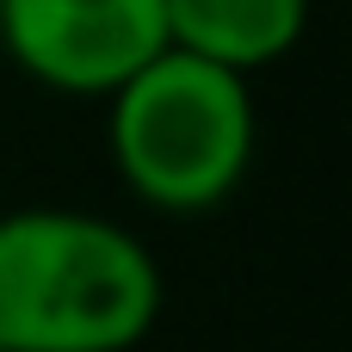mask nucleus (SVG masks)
Masks as SVG:
<instances>
[{
    "label": "nucleus",
    "mask_w": 352,
    "mask_h": 352,
    "mask_svg": "<svg viewBox=\"0 0 352 352\" xmlns=\"http://www.w3.org/2000/svg\"><path fill=\"white\" fill-rule=\"evenodd\" d=\"M309 31V0H167V50L223 74H260L285 62Z\"/></svg>",
    "instance_id": "obj_4"
},
{
    "label": "nucleus",
    "mask_w": 352,
    "mask_h": 352,
    "mask_svg": "<svg viewBox=\"0 0 352 352\" xmlns=\"http://www.w3.org/2000/svg\"><path fill=\"white\" fill-rule=\"evenodd\" d=\"M167 303L155 248L74 204L0 217V352H136Z\"/></svg>",
    "instance_id": "obj_1"
},
{
    "label": "nucleus",
    "mask_w": 352,
    "mask_h": 352,
    "mask_svg": "<svg viewBox=\"0 0 352 352\" xmlns=\"http://www.w3.org/2000/svg\"><path fill=\"white\" fill-rule=\"evenodd\" d=\"M0 50L62 99H111L167 50V0H0Z\"/></svg>",
    "instance_id": "obj_3"
},
{
    "label": "nucleus",
    "mask_w": 352,
    "mask_h": 352,
    "mask_svg": "<svg viewBox=\"0 0 352 352\" xmlns=\"http://www.w3.org/2000/svg\"><path fill=\"white\" fill-rule=\"evenodd\" d=\"M105 142L136 204L161 217H204L241 192L260 118L241 74L161 50L105 99Z\"/></svg>",
    "instance_id": "obj_2"
}]
</instances>
